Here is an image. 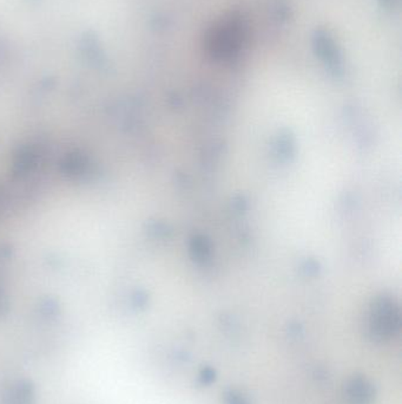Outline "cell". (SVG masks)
Masks as SVG:
<instances>
[{
  "label": "cell",
  "mask_w": 402,
  "mask_h": 404,
  "mask_svg": "<svg viewBox=\"0 0 402 404\" xmlns=\"http://www.w3.org/2000/svg\"><path fill=\"white\" fill-rule=\"evenodd\" d=\"M347 396L350 404H370L374 398V389L363 377H354L347 385Z\"/></svg>",
  "instance_id": "2"
},
{
  "label": "cell",
  "mask_w": 402,
  "mask_h": 404,
  "mask_svg": "<svg viewBox=\"0 0 402 404\" xmlns=\"http://www.w3.org/2000/svg\"><path fill=\"white\" fill-rule=\"evenodd\" d=\"M225 396H227V403L228 404H248L246 400L241 397V394H238V392H230Z\"/></svg>",
  "instance_id": "3"
},
{
  "label": "cell",
  "mask_w": 402,
  "mask_h": 404,
  "mask_svg": "<svg viewBox=\"0 0 402 404\" xmlns=\"http://www.w3.org/2000/svg\"><path fill=\"white\" fill-rule=\"evenodd\" d=\"M400 328V315L396 305L390 300H379L370 310V331L375 340H388Z\"/></svg>",
  "instance_id": "1"
}]
</instances>
